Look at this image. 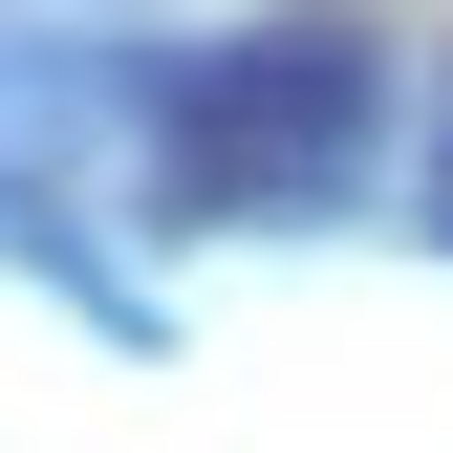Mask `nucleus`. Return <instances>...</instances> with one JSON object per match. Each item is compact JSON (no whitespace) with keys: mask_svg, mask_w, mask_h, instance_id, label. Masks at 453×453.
Returning <instances> with one entry per match:
<instances>
[{"mask_svg":"<svg viewBox=\"0 0 453 453\" xmlns=\"http://www.w3.org/2000/svg\"><path fill=\"white\" fill-rule=\"evenodd\" d=\"M367 130V43H259V65H216L195 87V151H216V173H324V151H346Z\"/></svg>","mask_w":453,"mask_h":453,"instance_id":"1","label":"nucleus"}]
</instances>
